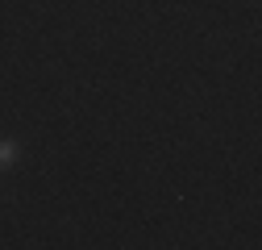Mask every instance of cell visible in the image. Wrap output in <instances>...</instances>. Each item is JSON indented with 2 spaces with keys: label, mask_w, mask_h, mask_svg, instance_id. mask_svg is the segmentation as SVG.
<instances>
[{
  "label": "cell",
  "mask_w": 262,
  "mask_h": 250,
  "mask_svg": "<svg viewBox=\"0 0 262 250\" xmlns=\"http://www.w3.org/2000/svg\"><path fill=\"white\" fill-rule=\"evenodd\" d=\"M13 154H17V146H13V142H0V167L13 163Z\"/></svg>",
  "instance_id": "cell-1"
}]
</instances>
